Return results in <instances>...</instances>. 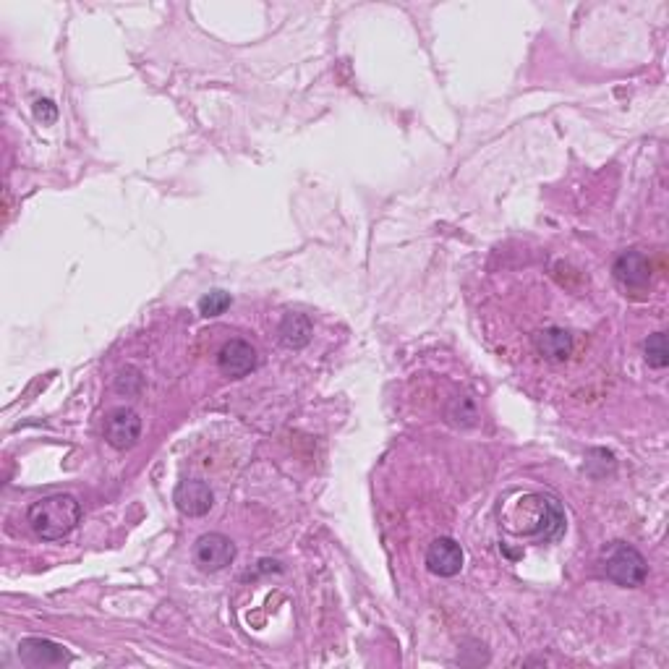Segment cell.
I'll return each instance as SVG.
<instances>
[{"label": "cell", "mask_w": 669, "mask_h": 669, "mask_svg": "<svg viewBox=\"0 0 669 669\" xmlns=\"http://www.w3.org/2000/svg\"><path fill=\"white\" fill-rule=\"evenodd\" d=\"M34 115H37V121L42 123H55V118H58V108H55L50 100H37L34 102Z\"/></svg>", "instance_id": "cell-14"}, {"label": "cell", "mask_w": 669, "mask_h": 669, "mask_svg": "<svg viewBox=\"0 0 669 669\" xmlns=\"http://www.w3.org/2000/svg\"><path fill=\"white\" fill-rule=\"evenodd\" d=\"M19 659L27 667H61L71 662V654L61 643L48 638H24L19 643Z\"/></svg>", "instance_id": "cell-8"}, {"label": "cell", "mask_w": 669, "mask_h": 669, "mask_svg": "<svg viewBox=\"0 0 669 669\" xmlns=\"http://www.w3.org/2000/svg\"><path fill=\"white\" fill-rule=\"evenodd\" d=\"M173 502L183 515L189 518H202L215 505V494H212L210 484L202 479H186L181 481L173 492Z\"/></svg>", "instance_id": "cell-7"}, {"label": "cell", "mask_w": 669, "mask_h": 669, "mask_svg": "<svg viewBox=\"0 0 669 669\" xmlns=\"http://www.w3.org/2000/svg\"><path fill=\"white\" fill-rule=\"evenodd\" d=\"M29 526L42 541H58L68 536L82 521V505L74 494H50L29 507Z\"/></svg>", "instance_id": "cell-1"}, {"label": "cell", "mask_w": 669, "mask_h": 669, "mask_svg": "<svg viewBox=\"0 0 669 669\" xmlns=\"http://www.w3.org/2000/svg\"><path fill=\"white\" fill-rule=\"evenodd\" d=\"M142 437V419L131 408L121 406L105 416V440L115 450H131Z\"/></svg>", "instance_id": "cell-5"}, {"label": "cell", "mask_w": 669, "mask_h": 669, "mask_svg": "<svg viewBox=\"0 0 669 669\" xmlns=\"http://www.w3.org/2000/svg\"><path fill=\"white\" fill-rule=\"evenodd\" d=\"M534 348L547 361H565L573 353V335L562 327H547L534 335Z\"/></svg>", "instance_id": "cell-10"}, {"label": "cell", "mask_w": 669, "mask_h": 669, "mask_svg": "<svg viewBox=\"0 0 669 669\" xmlns=\"http://www.w3.org/2000/svg\"><path fill=\"white\" fill-rule=\"evenodd\" d=\"M217 366L225 377L241 379L257 369V351L246 340H230L217 353Z\"/></svg>", "instance_id": "cell-9"}, {"label": "cell", "mask_w": 669, "mask_h": 669, "mask_svg": "<svg viewBox=\"0 0 669 669\" xmlns=\"http://www.w3.org/2000/svg\"><path fill=\"white\" fill-rule=\"evenodd\" d=\"M643 351H646V361L654 369H664L669 364V348H667V335L664 332H654L646 345H643Z\"/></svg>", "instance_id": "cell-12"}, {"label": "cell", "mask_w": 669, "mask_h": 669, "mask_svg": "<svg viewBox=\"0 0 669 669\" xmlns=\"http://www.w3.org/2000/svg\"><path fill=\"white\" fill-rule=\"evenodd\" d=\"M612 275L625 293H646L651 285V264L641 251H622L615 259Z\"/></svg>", "instance_id": "cell-4"}, {"label": "cell", "mask_w": 669, "mask_h": 669, "mask_svg": "<svg viewBox=\"0 0 669 669\" xmlns=\"http://www.w3.org/2000/svg\"><path fill=\"white\" fill-rule=\"evenodd\" d=\"M278 332L283 345H288V348H304V345H309L311 335H314V327H311L306 314H285Z\"/></svg>", "instance_id": "cell-11"}, {"label": "cell", "mask_w": 669, "mask_h": 669, "mask_svg": "<svg viewBox=\"0 0 669 669\" xmlns=\"http://www.w3.org/2000/svg\"><path fill=\"white\" fill-rule=\"evenodd\" d=\"M604 573L617 586L636 588L646 581L649 565L636 547H630L625 541H612L604 555Z\"/></svg>", "instance_id": "cell-2"}, {"label": "cell", "mask_w": 669, "mask_h": 669, "mask_svg": "<svg viewBox=\"0 0 669 669\" xmlns=\"http://www.w3.org/2000/svg\"><path fill=\"white\" fill-rule=\"evenodd\" d=\"M463 547H460L458 541L450 539V536H440V539H434L426 549V568L429 573L440 575V578H453L463 570Z\"/></svg>", "instance_id": "cell-6"}, {"label": "cell", "mask_w": 669, "mask_h": 669, "mask_svg": "<svg viewBox=\"0 0 669 669\" xmlns=\"http://www.w3.org/2000/svg\"><path fill=\"white\" fill-rule=\"evenodd\" d=\"M228 306H230V293H225V291H210L207 296L199 298V314L207 319L225 314Z\"/></svg>", "instance_id": "cell-13"}, {"label": "cell", "mask_w": 669, "mask_h": 669, "mask_svg": "<svg viewBox=\"0 0 669 669\" xmlns=\"http://www.w3.org/2000/svg\"><path fill=\"white\" fill-rule=\"evenodd\" d=\"M236 560V544L225 534H204L194 544V562L202 573L225 570Z\"/></svg>", "instance_id": "cell-3"}]
</instances>
